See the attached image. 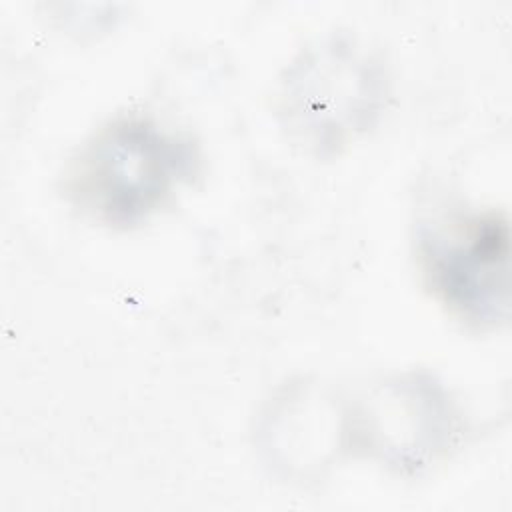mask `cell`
<instances>
[{
  "instance_id": "6da1fadb",
  "label": "cell",
  "mask_w": 512,
  "mask_h": 512,
  "mask_svg": "<svg viewBox=\"0 0 512 512\" xmlns=\"http://www.w3.org/2000/svg\"><path fill=\"white\" fill-rule=\"evenodd\" d=\"M198 170L196 146L142 114L100 126L66 172V196L90 220L112 228L144 222Z\"/></svg>"
},
{
  "instance_id": "7a4b0ae2",
  "label": "cell",
  "mask_w": 512,
  "mask_h": 512,
  "mask_svg": "<svg viewBox=\"0 0 512 512\" xmlns=\"http://www.w3.org/2000/svg\"><path fill=\"white\" fill-rule=\"evenodd\" d=\"M510 228L498 210L448 208L416 230L426 288L468 328H496L508 314Z\"/></svg>"
},
{
  "instance_id": "3957f363",
  "label": "cell",
  "mask_w": 512,
  "mask_h": 512,
  "mask_svg": "<svg viewBox=\"0 0 512 512\" xmlns=\"http://www.w3.org/2000/svg\"><path fill=\"white\" fill-rule=\"evenodd\" d=\"M388 98L380 62L362 46L334 38L306 50L282 80L280 114L294 140L334 154L374 126Z\"/></svg>"
}]
</instances>
